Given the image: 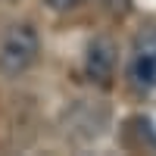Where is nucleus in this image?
Listing matches in <instances>:
<instances>
[{
    "instance_id": "1",
    "label": "nucleus",
    "mask_w": 156,
    "mask_h": 156,
    "mask_svg": "<svg viewBox=\"0 0 156 156\" xmlns=\"http://www.w3.org/2000/svg\"><path fill=\"white\" fill-rule=\"evenodd\" d=\"M41 53V37L31 25H12L0 41V72L6 78H16L34 66Z\"/></svg>"
},
{
    "instance_id": "5",
    "label": "nucleus",
    "mask_w": 156,
    "mask_h": 156,
    "mask_svg": "<svg viewBox=\"0 0 156 156\" xmlns=\"http://www.w3.org/2000/svg\"><path fill=\"white\" fill-rule=\"evenodd\" d=\"M103 3H106V9L115 12V16H125L128 12V0H103Z\"/></svg>"
},
{
    "instance_id": "2",
    "label": "nucleus",
    "mask_w": 156,
    "mask_h": 156,
    "mask_svg": "<svg viewBox=\"0 0 156 156\" xmlns=\"http://www.w3.org/2000/svg\"><path fill=\"white\" fill-rule=\"evenodd\" d=\"M128 81L137 90H156V25L144 28L131 44Z\"/></svg>"
},
{
    "instance_id": "3",
    "label": "nucleus",
    "mask_w": 156,
    "mask_h": 156,
    "mask_svg": "<svg viewBox=\"0 0 156 156\" xmlns=\"http://www.w3.org/2000/svg\"><path fill=\"white\" fill-rule=\"evenodd\" d=\"M115 41L106 34H97L94 41L87 44V56H84V69L90 75V81L97 84H109V78L115 72Z\"/></svg>"
},
{
    "instance_id": "4",
    "label": "nucleus",
    "mask_w": 156,
    "mask_h": 156,
    "mask_svg": "<svg viewBox=\"0 0 156 156\" xmlns=\"http://www.w3.org/2000/svg\"><path fill=\"white\" fill-rule=\"evenodd\" d=\"M47 9H53V12H66V9H75V6H81L84 0H44Z\"/></svg>"
}]
</instances>
